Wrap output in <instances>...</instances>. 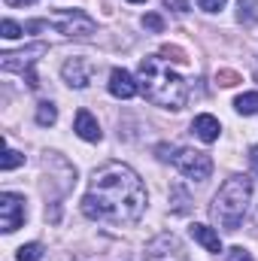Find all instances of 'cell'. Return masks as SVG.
<instances>
[{"label": "cell", "instance_id": "6da1fadb", "mask_svg": "<svg viewBox=\"0 0 258 261\" xmlns=\"http://www.w3.org/2000/svg\"><path fill=\"white\" fill-rule=\"evenodd\" d=\"M146 210V189L128 164L110 161L91 173L82 213L107 225H134Z\"/></svg>", "mask_w": 258, "mask_h": 261}, {"label": "cell", "instance_id": "7a4b0ae2", "mask_svg": "<svg viewBox=\"0 0 258 261\" xmlns=\"http://www.w3.org/2000/svg\"><path fill=\"white\" fill-rule=\"evenodd\" d=\"M137 76H140V88H143V94H146L149 103L164 107V110H173V113L186 107V100H189V88H186L183 76L173 73V70L164 64L158 55L143 58V61H140V70H137Z\"/></svg>", "mask_w": 258, "mask_h": 261}, {"label": "cell", "instance_id": "3957f363", "mask_svg": "<svg viewBox=\"0 0 258 261\" xmlns=\"http://www.w3.org/2000/svg\"><path fill=\"white\" fill-rule=\"evenodd\" d=\"M252 197V179L249 176H231L222 182L219 195L213 197V219L219 222V228L225 231H237L243 216H246V203Z\"/></svg>", "mask_w": 258, "mask_h": 261}, {"label": "cell", "instance_id": "277c9868", "mask_svg": "<svg viewBox=\"0 0 258 261\" xmlns=\"http://www.w3.org/2000/svg\"><path fill=\"white\" fill-rule=\"evenodd\" d=\"M49 24H52L58 34L70 37V40H88V37L97 34L94 18H88L82 9H61V12H55V15L49 18Z\"/></svg>", "mask_w": 258, "mask_h": 261}, {"label": "cell", "instance_id": "5b68a950", "mask_svg": "<svg viewBox=\"0 0 258 261\" xmlns=\"http://www.w3.org/2000/svg\"><path fill=\"white\" fill-rule=\"evenodd\" d=\"M173 164L186 179H194V182H203L213 173V158L207 152H197V149H179L173 155Z\"/></svg>", "mask_w": 258, "mask_h": 261}, {"label": "cell", "instance_id": "8992f818", "mask_svg": "<svg viewBox=\"0 0 258 261\" xmlns=\"http://www.w3.org/2000/svg\"><path fill=\"white\" fill-rule=\"evenodd\" d=\"M49 46L46 43H34V46H24L21 52H3L0 55V67L6 73H31V67L40 61V55H46Z\"/></svg>", "mask_w": 258, "mask_h": 261}, {"label": "cell", "instance_id": "52a82bcc", "mask_svg": "<svg viewBox=\"0 0 258 261\" xmlns=\"http://www.w3.org/2000/svg\"><path fill=\"white\" fill-rule=\"evenodd\" d=\"M24 216H28L24 197L15 195V192H3V195H0V228H3L6 234L18 231V228L24 225Z\"/></svg>", "mask_w": 258, "mask_h": 261}, {"label": "cell", "instance_id": "ba28073f", "mask_svg": "<svg viewBox=\"0 0 258 261\" xmlns=\"http://www.w3.org/2000/svg\"><path fill=\"white\" fill-rule=\"evenodd\" d=\"M61 76H64V82L70 88H88V82H91V76H94V61L76 55V58H70V61L61 67Z\"/></svg>", "mask_w": 258, "mask_h": 261}, {"label": "cell", "instance_id": "9c48e42d", "mask_svg": "<svg viewBox=\"0 0 258 261\" xmlns=\"http://www.w3.org/2000/svg\"><path fill=\"white\" fill-rule=\"evenodd\" d=\"M137 91H140V85H137V79L131 76L128 70L116 67V70L110 73V94H113V97H119V100H131Z\"/></svg>", "mask_w": 258, "mask_h": 261}, {"label": "cell", "instance_id": "30bf717a", "mask_svg": "<svg viewBox=\"0 0 258 261\" xmlns=\"http://www.w3.org/2000/svg\"><path fill=\"white\" fill-rule=\"evenodd\" d=\"M161 255H173V258L183 255V246H179V240L173 234H161L158 240H152L146 246V258L149 261H161Z\"/></svg>", "mask_w": 258, "mask_h": 261}, {"label": "cell", "instance_id": "8fae6325", "mask_svg": "<svg viewBox=\"0 0 258 261\" xmlns=\"http://www.w3.org/2000/svg\"><path fill=\"white\" fill-rule=\"evenodd\" d=\"M73 130H76V137H82V140H88V143H97V140L104 137V130H100V125H97V119H94L88 110H79V113H76Z\"/></svg>", "mask_w": 258, "mask_h": 261}, {"label": "cell", "instance_id": "7c38bea8", "mask_svg": "<svg viewBox=\"0 0 258 261\" xmlns=\"http://www.w3.org/2000/svg\"><path fill=\"white\" fill-rule=\"evenodd\" d=\"M192 130L203 140V143H216L219 140V130H222V125H219V119L216 116H210V113H203V116H197L192 122Z\"/></svg>", "mask_w": 258, "mask_h": 261}, {"label": "cell", "instance_id": "4fadbf2b", "mask_svg": "<svg viewBox=\"0 0 258 261\" xmlns=\"http://www.w3.org/2000/svg\"><path fill=\"white\" fill-rule=\"evenodd\" d=\"M192 237L207 249V252H216V255L222 252V240H219V234H216L210 225H192Z\"/></svg>", "mask_w": 258, "mask_h": 261}, {"label": "cell", "instance_id": "5bb4252c", "mask_svg": "<svg viewBox=\"0 0 258 261\" xmlns=\"http://www.w3.org/2000/svg\"><path fill=\"white\" fill-rule=\"evenodd\" d=\"M58 122V107L52 100H40L37 103V125L40 128H52Z\"/></svg>", "mask_w": 258, "mask_h": 261}, {"label": "cell", "instance_id": "9a60e30c", "mask_svg": "<svg viewBox=\"0 0 258 261\" xmlns=\"http://www.w3.org/2000/svg\"><path fill=\"white\" fill-rule=\"evenodd\" d=\"M234 110H237L240 116H255L258 113V91H246V94H240V97L234 100Z\"/></svg>", "mask_w": 258, "mask_h": 261}, {"label": "cell", "instance_id": "2e32d148", "mask_svg": "<svg viewBox=\"0 0 258 261\" xmlns=\"http://www.w3.org/2000/svg\"><path fill=\"white\" fill-rule=\"evenodd\" d=\"M21 164H24V155L15 152V149H6V152H3V161H0V170H15V167H21Z\"/></svg>", "mask_w": 258, "mask_h": 261}, {"label": "cell", "instance_id": "e0dca14e", "mask_svg": "<svg viewBox=\"0 0 258 261\" xmlns=\"http://www.w3.org/2000/svg\"><path fill=\"white\" fill-rule=\"evenodd\" d=\"M18 261H40L43 258V246L40 243H28V246H21L18 249V255H15Z\"/></svg>", "mask_w": 258, "mask_h": 261}, {"label": "cell", "instance_id": "ac0fdd59", "mask_svg": "<svg viewBox=\"0 0 258 261\" xmlns=\"http://www.w3.org/2000/svg\"><path fill=\"white\" fill-rule=\"evenodd\" d=\"M0 34H3L6 40H18V37L24 34V28H21V24H15L12 18H3V21H0Z\"/></svg>", "mask_w": 258, "mask_h": 261}, {"label": "cell", "instance_id": "d6986e66", "mask_svg": "<svg viewBox=\"0 0 258 261\" xmlns=\"http://www.w3.org/2000/svg\"><path fill=\"white\" fill-rule=\"evenodd\" d=\"M216 82L225 85V88H231V85L240 82V73H234V70H216Z\"/></svg>", "mask_w": 258, "mask_h": 261}, {"label": "cell", "instance_id": "ffe728a7", "mask_svg": "<svg viewBox=\"0 0 258 261\" xmlns=\"http://www.w3.org/2000/svg\"><path fill=\"white\" fill-rule=\"evenodd\" d=\"M170 195L176 197V203H173V210H176V213H189V195H186L179 186H173V189H170Z\"/></svg>", "mask_w": 258, "mask_h": 261}, {"label": "cell", "instance_id": "44dd1931", "mask_svg": "<svg viewBox=\"0 0 258 261\" xmlns=\"http://www.w3.org/2000/svg\"><path fill=\"white\" fill-rule=\"evenodd\" d=\"M143 28H149V31L161 34V31H164V18H161L158 12H149V15H143Z\"/></svg>", "mask_w": 258, "mask_h": 261}, {"label": "cell", "instance_id": "7402d4cb", "mask_svg": "<svg viewBox=\"0 0 258 261\" xmlns=\"http://www.w3.org/2000/svg\"><path fill=\"white\" fill-rule=\"evenodd\" d=\"M161 55H167V58H170V61H176V64H186V61H189V55H186L179 46H164V49H161Z\"/></svg>", "mask_w": 258, "mask_h": 261}, {"label": "cell", "instance_id": "603a6c76", "mask_svg": "<svg viewBox=\"0 0 258 261\" xmlns=\"http://www.w3.org/2000/svg\"><path fill=\"white\" fill-rule=\"evenodd\" d=\"M255 15V0H240V21H249Z\"/></svg>", "mask_w": 258, "mask_h": 261}, {"label": "cell", "instance_id": "cb8c5ba5", "mask_svg": "<svg viewBox=\"0 0 258 261\" xmlns=\"http://www.w3.org/2000/svg\"><path fill=\"white\" fill-rule=\"evenodd\" d=\"M225 3H228V0H197V6H200L203 12H219V9H225Z\"/></svg>", "mask_w": 258, "mask_h": 261}, {"label": "cell", "instance_id": "d4e9b609", "mask_svg": "<svg viewBox=\"0 0 258 261\" xmlns=\"http://www.w3.org/2000/svg\"><path fill=\"white\" fill-rule=\"evenodd\" d=\"M228 261H252V255H249L243 246H234V249L228 252Z\"/></svg>", "mask_w": 258, "mask_h": 261}, {"label": "cell", "instance_id": "484cf974", "mask_svg": "<svg viewBox=\"0 0 258 261\" xmlns=\"http://www.w3.org/2000/svg\"><path fill=\"white\" fill-rule=\"evenodd\" d=\"M164 6L173 9V12H189V3L186 0H164Z\"/></svg>", "mask_w": 258, "mask_h": 261}, {"label": "cell", "instance_id": "4316f807", "mask_svg": "<svg viewBox=\"0 0 258 261\" xmlns=\"http://www.w3.org/2000/svg\"><path fill=\"white\" fill-rule=\"evenodd\" d=\"M34 0H6V6H31Z\"/></svg>", "mask_w": 258, "mask_h": 261}, {"label": "cell", "instance_id": "83f0119b", "mask_svg": "<svg viewBox=\"0 0 258 261\" xmlns=\"http://www.w3.org/2000/svg\"><path fill=\"white\" fill-rule=\"evenodd\" d=\"M249 158H252V164L258 167V146H252V149H249Z\"/></svg>", "mask_w": 258, "mask_h": 261}, {"label": "cell", "instance_id": "f1b7e54d", "mask_svg": "<svg viewBox=\"0 0 258 261\" xmlns=\"http://www.w3.org/2000/svg\"><path fill=\"white\" fill-rule=\"evenodd\" d=\"M131 3H146V0H131Z\"/></svg>", "mask_w": 258, "mask_h": 261}]
</instances>
